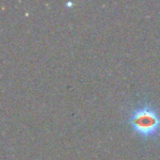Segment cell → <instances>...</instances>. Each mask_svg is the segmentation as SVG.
Instances as JSON below:
<instances>
[{"label":"cell","instance_id":"1","mask_svg":"<svg viewBox=\"0 0 160 160\" xmlns=\"http://www.w3.org/2000/svg\"><path fill=\"white\" fill-rule=\"evenodd\" d=\"M128 124L144 139L155 138L160 133V115L150 103H142L129 114Z\"/></svg>","mask_w":160,"mask_h":160}]
</instances>
